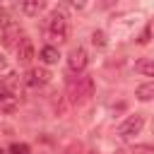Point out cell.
I'll list each match as a JSON object with an SVG mask.
<instances>
[{
    "instance_id": "obj_7",
    "label": "cell",
    "mask_w": 154,
    "mask_h": 154,
    "mask_svg": "<svg viewBox=\"0 0 154 154\" xmlns=\"http://www.w3.org/2000/svg\"><path fill=\"white\" fill-rule=\"evenodd\" d=\"M17 60L22 63V65H26V63H31L34 60V41L31 38H26V36H22V41L17 43Z\"/></svg>"
},
{
    "instance_id": "obj_18",
    "label": "cell",
    "mask_w": 154,
    "mask_h": 154,
    "mask_svg": "<svg viewBox=\"0 0 154 154\" xmlns=\"http://www.w3.org/2000/svg\"><path fill=\"white\" fill-rule=\"evenodd\" d=\"M7 22H10V17H7V10H5L2 5H0V29H2V26H5Z\"/></svg>"
},
{
    "instance_id": "obj_5",
    "label": "cell",
    "mask_w": 154,
    "mask_h": 154,
    "mask_svg": "<svg viewBox=\"0 0 154 154\" xmlns=\"http://www.w3.org/2000/svg\"><path fill=\"white\" fill-rule=\"evenodd\" d=\"M48 79H51V72H48L46 67H31V70H26V75L22 77V82H24L26 87H43V84H48Z\"/></svg>"
},
{
    "instance_id": "obj_8",
    "label": "cell",
    "mask_w": 154,
    "mask_h": 154,
    "mask_svg": "<svg viewBox=\"0 0 154 154\" xmlns=\"http://www.w3.org/2000/svg\"><path fill=\"white\" fill-rule=\"evenodd\" d=\"M19 101L22 99H17L12 91H7V89L0 87V113H14L19 108Z\"/></svg>"
},
{
    "instance_id": "obj_3",
    "label": "cell",
    "mask_w": 154,
    "mask_h": 154,
    "mask_svg": "<svg viewBox=\"0 0 154 154\" xmlns=\"http://www.w3.org/2000/svg\"><path fill=\"white\" fill-rule=\"evenodd\" d=\"M142 128H144V116L142 113H135V116H128L120 125H118V137H123V140H130V137H135V135H140L142 132Z\"/></svg>"
},
{
    "instance_id": "obj_17",
    "label": "cell",
    "mask_w": 154,
    "mask_h": 154,
    "mask_svg": "<svg viewBox=\"0 0 154 154\" xmlns=\"http://www.w3.org/2000/svg\"><path fill=\"white\" fill-rule=\"evenodd\" d=\"M87 2H89V0H67V5H70V7H75V10H84V7H87Z\"/></svg>"
},
{
    "instance_id": "obj_15",
    "label": "cell",
    "mask_w": 154,
    "mask_h": 154,
    "mask_svg": "<svg viewBox=\"0 0 154 154\" xmlns=\"http://www.w3.org/2000/svg\"><path fill=\"white\" fill-rule=\"evenodd\" d=\"M91 43L99 46V48H103V46H106V34H103L101 29H96V31L91 34Z\"/></svg>"
},
{
    "instance_id": "obj_22",
    "label": "cell",
    "mask_w": 154,
    "mask_h": 154,
    "mask_svg": "<svg viewBox=\"0 0 154 154\" xmlns=\"http://www.w3.org/2000/svg\"><path fill=\"white\" fill-rule=\"evenodd\" d=\"M87 154H94V152H87Z\"/></svg>"
},
{
    "instance_id": "obj_1",
    "label": "cell",
    "mask_w": 154,
    "mask_h": 154,
    "mask_svg": "<svg viewBox=\"0 0 154 154\" xmlns=\"http://www.w3.org/2000/svg\"><path fill=\"white\" fill-rule=\"evenodd\" d=\"M46 31H48V38L51 41H67V31H70V22H67V14L65 10H53L51 17H48V24H46Z\"/></svg>"
},
{
    "instance_id": "obj_6",
    "label": "cell",
    "mask_w": 154,
    "mask_h": 154,
    "mask_svg": "<svg viewBox=\"0 0 154 154\" xmlns=\"http://www.w3.org/2000/svg\"><path fill=\"white\" fill-rule=\"evenodd\" d=\"M0 31H2V43L10 46V48H17V43L22 41V29H19L14 22H7Z\"/></svg>"
},
{
    "instance_id": "obj_14",
    "label": "cell",
    "mask_w": 154,
    "mask_h": 154,
    "mask_svg": "<svg viewBox=\"0 0 154 154\" xmlns=\"http://www.w3.org/2000/svg\"><path fill=\"white\" fill-rule=\"evenodd\" d=\"M7 154H29V144L26 142H14V144H10Z\"/></svg>"
},
{
    "instance_id": "obj_10",
    "label": "cell",
    "mask_w": 154,
    "mask_h": 154,
    "mask_svg": "<svg viewBox=\"0 0 154 154\" xmlns=\"http://www.w3.org/2000/svg\"><path fill=\"white\" fill-rule=\"evenodd\" d=\"M46 2L48 0H22V12L26 17H38L46 10Z\"/></svg>"
},
{
    "instance_id": "obj_12",
    "label": "cell",
    "mask_w": 154,
    "mask_h": 154,
    "mask_svg": "<svg viewBox=\"0 0 154 154\" xmlns=\"http://www.w3.org/2000/svg\"><path fill=\"white\" fill-rule=\"evenodd\" d=\"M135 96H137L140 101H152V99H154V82L140 84V87L135 89Z\"/></svg>"
},
{
    "instance_id": "obj_13",
    "label": "cell",
    "mask_w": 154,
    "mask_h": 154,
    "mask_svg": "<svg viewBox=\"0 0 154 154\" xmlns=\"http://www.w3.org/2000/svg\"><path fill=\"white\" fill-rule=\"evenodd\" d=\"M135 70L144 77H154V58H142L135 63Z\"/></svg>"
},
{
    "instance_id": "obj_2",
    "label": "cell",
    "mask_w": 154,
    "mask_h": 154,
    "mask_svg": "<svg viewBox=\"0 0 154 154\" xmlns=\"http://www.w3.org/2000/svg\"><path fill=\"white\" fill-rule=\"evenodd\" d=\"M70 99L75 101V103H79V101H87L91 94H94V79L89 77V75H79L72 84H70Z\"/></svg>"
},
{
    "instance_id": "obj_11",
    "label": "cell",
    "mask_w": 154,
    "mask_h": 154,
    "mask_svg": "<svg viewBox=\"0 0 154 154\" xmlns=\"http://www.w3.org/2000/svg\"><path fill=\"white\" fill-rule=\"evenodd\" d=\"M38 58H41V63L43 65H53V63H58V58H60V53H58V48L55 46H43L41 48V53H38Z\"/></svg>"
},
{
    "instance_id": "obj_21",
    "label": "cell",
    "mask_w": 154,
    "mask_h": 154,
    "mask_svg": "<svg viewBox=\"0 0 154 154\" xmlns=\"http://www.w3.org/2000/svg\"><path fill=\"white\" fill-rule=\"evenodd\" d=\"M0 154H7V152H5V149H0Z\"/></svg>"
},
{
    "instance_id": "obj_4",
    "label": "cell",
    "mask_w": 154,
    "mask_h": 154,
    "mask_svg": "<svg viewBox=\"0 0 154 154\" xmlns=\"http://www.w3.org/2000/svg\"><path fill=\"white\" fill-rule=\"evenodd\" d=\"M87 63H89V55H87V51H84L82 46H77V48L70 51V55H67V67H70L75 75H82V72L87 70Z\"/></svg>"
},
{
    "instance_id": "obj_19",
    "label": "cell",
    "mask_w": 154,
    "mask_h": 154,
    "mask_svg": "<svg viewBox=\"0 0 154 154\" xmlns=\"http://www.w3.org/2000/svg\"><path fill=\"white\" fill-rule=\"evenodd\" d=\"M113 2H118V0H101V2H99V7H103V10H106V7H111Z\"/></svg>"
},
{
    "instance_id": "obj_20",
    "label": "cell",
    "mask_w": 154,
    "mask_h": 154,
    "mask_svg": "<svg viewBox=\"0 0 154 154\" xmlns=\"http://www.w3.org/2000/svg\"><path fill=\"white\" fill-rule=\"evenodd\" d=\"M5 67H7V60H5V55L0 53V70H5Z\"/></svg>"
},
{
    "instance_id": "obj_9",
    "label": "cell",
    "mask_w": 154,
    "mask_h": 154,
    "mask_svg": "<svg viewBox=\"0 0 154 154\" xmlns=\"http://www.w3.org/2000/svg\"><path fill=\"white\" fill-rule=\"evenodd\" d=\"M22 84H24V82L19 79V75L10 72V75L2 79V84H0V87H2V89H7V91H12L17 99H22Z\"/></svg>"
},
{
    "instance_id": "obj_16",
    "label": "cell",
    "mask_w": 154,
    "mask_h": 154,
    "mask_svg": "<svg viewBox=\"0 0 154 154\" xmlns=\"http://www.w3.org/2000/svg\"><path fill=\"white\" fill-rule=\"evenodd\" d=\"M130 154H154V147L152 144H135L130 149Z\"/></svg>"
}]
</instances>
